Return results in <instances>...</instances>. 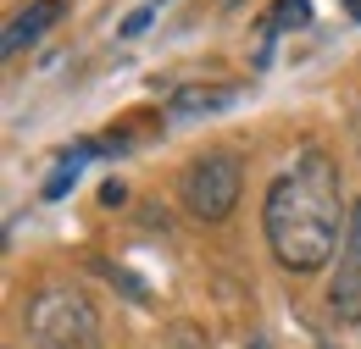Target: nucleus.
Returning a JSON list of instances; mask_svg holds the SVG:
<instances>
[{"label": "nucleus", "mask_w": 361, "mask_h": 349, "mask_svg": "<svg viewBox=\"0 0 361 349\" xmlns=\"http://www.w3.org/2000/svg\"><path fill=\"white\" fill-rule=\"evenodd\" d=\"M339 222H350L345 194H339V167L322 150H300L283 172L272 177L267 205H262V227L283 272L306 277L328 255H339Z\"/></svg>", "instance_id": "f257e3e1"}, {"label": "nucleus", "mask_w": 361, "mask_h": 349, "mask_svg": "<svg viewBox=\"0 0 361 349\" xmlns=\"http://www.w3.org/2000/svg\"><path fill=\"white\" fill-rule=\"evenodd\" d=\"M84 156H94V144H78L73 156H61V161H56V172L45 177V200H61V194L78 183V172H84Z\"/></svg>", "instance_id": "6e6552de"}, {"label": "nucleus", "mask_w": 361, "mask_h": 349, "mask_svg": "<svg viewBox=\"0 0 361 349\" xmlns=\"http://www.w3.org/2000/svg\"><path fill=\"white\" fill-rule=\"evenodd\" d=\"M328 310L339 322H361V200L350 205L345 222V244H339V266L328 277Z\"/></svg>", "instance_id": "20e7f679"}, {"label": "nucleus", "mask_w": 361, "mask_h": 349, "mask_svg": "<svg viewBox=\"0 0 361 349\" xmlns=\"http://www.w3.org/2000/svg\"><path fill=\"white\" fill-rule=\"evenodd\" d=\"M161 349H206V333H200L195 322H178V327L161 338Z\"/></svg>", "instance_id": "1a4fd4ad"}, {"label": "nucleus", "mask_w": 361, "mask_h": 349, "mask_svg": "<svg viewBox=\"0 0 361 349\" xmlns=\"http://www.w3.org/2000/svg\"><path fill=\"white\" fill-rule=\"evenodd\" d=\"M239 100V89H206V84H189L173 94V122H195V117H212V111H228Z\"/></svg>", "instance_id": "423d86ee"}, {"label": "nucleus", "mask_w": 361, "mask_h": 349, "mask_svg": "<svg viewBox=\"0 0 361 349\" xmlns=\"http://www.w3.org/2000/svg\"><path fill=\"white\" fill-rule=\"evenodd\" d=\"M300 23H312V0H272V11L262 17V34L278 39L283 28H300Z\"/></svg>", "instance_id": "0eeeda50"}, {"label": "nucleus", "mask_w": 361, "mask_h": 349, "mask_svg": "<svg viewBox=\"0 0 361 349\" xmlns=\"http://www.w3.org/2000/svg\"><path fill=\"white\" fill-rule=\"evenodd\" d=\"M161 6H167V0H150V6H139L134 17H128V23H123V39H139V34H145V28H150V17H156V11H161Z\"/></svg>", "instance_id": "9d476101"}, {"label": "nucleus", "mask_w": 361, "mask_h": 349, "mask_svg": "<svg viewBox=\"0 0 361 349\" xmlns=\"http://www.w3.org/2000/svg\"><path fill=\"white\" fill-rule=\"evenodd\" d=\"M345 6H350V17H361V0H345Z\"/></svg>", "instance_id": "9b49d317"}, {"label": "nucleus", "mask_w": 361, "mask_h": 349, "mask_svg": "<svg viewBox=\"0 0 361 349\" xmlns=\"http://www.w3.org/2000/svg\"><path fill=\"white\" fill-rule=\"evenodd\" d=\"M239 156H228V150H206L200 161H189V172H183V205H189V217L200 222H223L233 205H239Z\"/></svg>", "instance_id": "7ed1b4c3"}, {"label": "nucleus", "mask_w": 361, "mask_h": 349, "mask_svg": "<svg viewBox=\"0 0 361 349\" xmlns=\"http://www.w3.org/2000/svg\"><path fill=\"white\" fill-rule=\"evenodd\" d=\"M23 327L34 349H100V316L67 283H45L23 310Z\"/></svg>", "instance_id": "f03ea898"}, {"label": "nucleus", "mask_w": 361, "mask_h": 349, "mask_svg": "<svg viewBox=\"0 0 361 349\" xmlns=\"http://www.w3.org/2000/svg\"><path fill=\"white\" fill-rule=\"evenodd\" d=\"M61 11H67V0H34L28 11H17V17L6 23V39H0V50H6V56H17L23 44L45 39V28H56V23H61Z\"/></svg>", "instance_id": "39448f33"}]
</instances>
